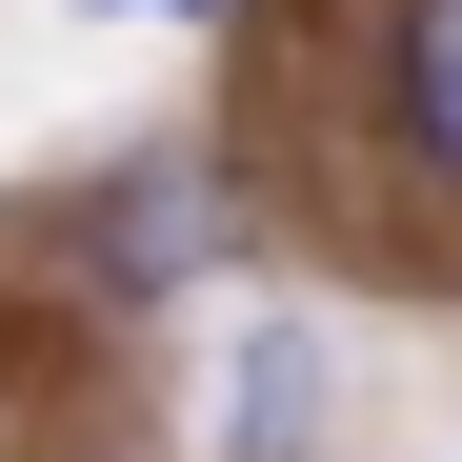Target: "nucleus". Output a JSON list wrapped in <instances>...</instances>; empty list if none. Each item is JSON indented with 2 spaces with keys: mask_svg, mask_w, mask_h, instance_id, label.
<instances>
[{
  "mask_svg": "<svg viewBox=\"0 0 462 462\" xmlns=\"http://www.w3.org/2000/svg\"><path fill=\"white\" fill-rule=\"evenodd\" d=\"M141 21H201V0H141Z\"/></svg>",
  "mask_w": 462,
  "mask_h": 462,
  "instance_id": "nucleus-4",
  "label": "nucleus"
},
{
  "mask_svg": "<svg viewBox=\"0 0 462 462\" xmlns=\"http://www.w3.org/2000/svg\"><path fill=\"white\" fill-rule=\"evenodd\" d=\"M101 21H141V0H101Z\"/></svg>",
  "mask_w": 462,
  "mask_h": 462,
  "instance_id": "nucleus-5",
  "label": "nucleus"
},
{
  "mask_svg": "<svg viewBox=\"0 0 462 462\" xmlns=\"http://www.w3.org/2000/svg\"><path fill=\"white\" fill-rule=\"evenodd\" d=\"M382 81H402V162H422V181H462V0H402Z\"/></svg>",
  "mask_w": 462,
  "mask_h": 462,
  "instance_id": "nucleus-2",
  "label": "nucleus"
},
{
  "mask_svg": "<svg viewBox=\"0 0 462 462\" xmlns=\"http://www.w3.org/2000/svg\"><path fill=\"white\" fill-rule=\"evenodd\" d=\"M301 442H322V342L242 322V422H221V462H301Z\"/></svg>",
  "mask_w": 462,
  "mask_h": 462,
  "instance_id": "nucleus-3",
  "label": "nucleus"
},
{
  "mask_svg": "<svg viewBox=\"0 0 462 462\" xmlns=\"http://www.w3.org/2000/svg\"><path fill=\"white\" fill-rule=\"evenodd\" d=\"M221 242H242V221H221V181H201V162H141V181H121V201L81 221V262H101L121 301H141V282H201Z\"/></svg>",
  "mask_w": 462,
  "mask_h": 462,
  "instance_id": "nucleus-1",
  "label": "nucleus"
}]
</instances>
